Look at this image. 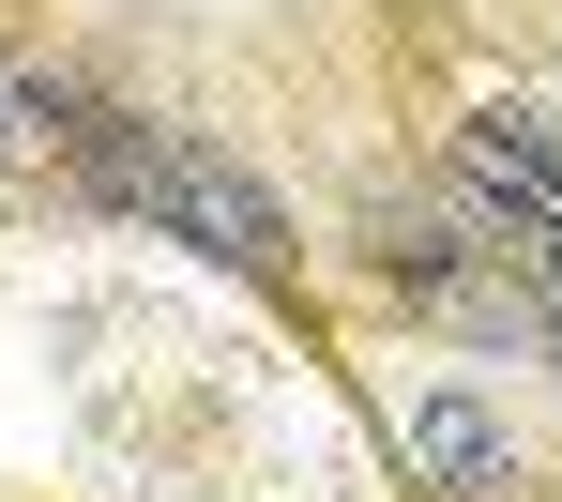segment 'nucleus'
Masks as SVG:
<instances>
[{"instance_id":"obj_1","label":"nucleus","mask_w":562,"mask_h":502,"mask_svg":"<svg viewBox=\"0 0 562 502\" xmlns=\"http://www.w3.org/2000/svg\"><path fill=\"white\" fill-rule=\"evenodd\" d=\"M92 168H106V199H137V213H168V228H198L213 259H244V275H274L289 259V213L228 168V153H198V137H137V122H92Z\"/></svg>"},{"instance_id":"obj_3","label":"nucleus","mask_w":562,"mask_h":502,"mask_svg":"<svg viewBox=\"0 0 562 502\" xmlns=\"http://www.w3.org/2000/svg\"><path fill=\"white\" fill-rule=\"evenodd\" d=\"M457 168H471L502 213H532V228L562 213V137H548V122H517V107H486V122H471V137H457Z\"/></svg>"},{"instance_id":"obj_4","label":"nucleus","mask_w":562,"mask_h":502,"mask_svg":"<svg viewBox=\"0 0 562 502\" xmlns=\"http://www.w3.org/2000/svg\"><path fill=\"white\" fill-rule=\"evenodd\" d=\"M548 335H562V275H548Z\"/></svg>"},{"instance_id":"obj_2","label":"nucleus","mask_w":562,"mask_h":502,"mask_svg":"<svg viewBox=\"0 0 562 502\" xmlns=\"http://www.w3.org/2000/svg\"><path fill=\"white\" fill-rule=\"evenodd\" d=\"M395 457L441 502H502L517 488V442H502V411L471 397V381H411V397H395Z\"/></svg>"}]
</instances>
